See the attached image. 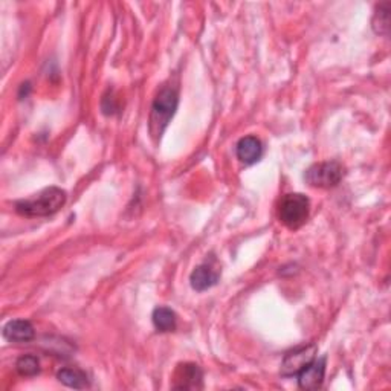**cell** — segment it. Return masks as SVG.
I'll return each instance as SVG.
<instances>
[{
  "instance_id": "cell-10",
  "label": "cell",
  "mask_w": 391,
  "mask_h": 391,
  "mask_svg": "<svg viewBox=\"0 0 391 391\" xmlns=\"http://www.w3.org/2000/svg\"><path fill=\"white\" fill-rule=\"evenodd\" d=\"M218 280H219V272L213 269L210 264L198 266L191 272V277H190L191 287L198 292H203V291L210 289V287L218 284Z\"/></svg>"
},
{
  "instance_id": "cell-6",
  "label": "cell",
  "mask_w": 391,
  "mask_h": 391,
  "mask_svg": "<svg viewBox=\"0 0 391 391\" xmlns=\"http://www.w3.org/2000/svg\"><path fill=\"white\" fill-rule=\"evenodd\" d=\"M202 370L196 364H182L176 370V376H174V385L176 390H200L202 384Z\"/></svg>"
},
{
  "instance_id": "cell-7",
  "label": "cell",
  "mask_w": 391,
  "mask_h": 391,
  "mask_svg": "<svg viewBox=\"0 0 391 391\" xmlns=\"http://www.w3.org/2000/svg\"><path fill=\"white\" fill-rule=\"evenodd\" d=\"M326 375V358L315 359L312 364H309L304 370L298 373V385L303 390H318L323 385Z\"/></svg>"
},
{
  "instance_id": "cell-4",
  "label": "cell",
  "mask_w": 391,
  "mask_h": 391,
  "mask_svg": "<svg viewBox=\"0 0 391 391\" xmlns=\"http://www.w3.org/2000/svg\"><path fill=\"white\" fill-rule=\"evenodd\" d=\"M304 178L311 187L333 188L343 179V167L338 162H320L309 168Z\"/></svg>"
},
{
  "instance_id": "cell-13",
  "label": "cell",
  "mask_w": 391,
  "mask_h": 391,
  "mask_svg": "<svg viewBox=\"0 0 391 391\" xmlns=\"http://www.w3.org/2000/svg\"><path fill=\"white\" fill-rule=\"evenodd\" d=\"M390 6L391 4H380L373 17V29L376 34L388 36L390 29Z\"/></svg>"
},
{
  "instance_id": "cell-2",
  "label": "cell",
  "mask_w": 391,
  "mask_h": 391,
  "mask_svg": "<svg viewBox=\"0 0 391 391\" xmlns=\"http://www.w3.org/2000/svg\"><path fill=\"white\" fill-rule=\"evenodd\" d=\"M178 102L179 95L174 87L166 86L159 90V94L153 101L150 112V133L154 138L161 136L164 130L167 129L170 119L178 109Z\"/></svg>"
},
{
  "instance_id": "cell-12",
  "label": "cell",
  "mask_w": 391,
  "mask_h": 391,
  "mask_svg": "<svg viewBox=\"0 0 391 391\" xmlns=\"http://www.w3.org/2000/svg\"><path fill=\"white\" fill-rule=\"evenodd\" d=\"M57 377H58V380L61 384H65L66 387H70V388L83 390V388L89 387V379H87L86 373H83L78 368L60 370Z\"/></svg>"
},
{
  "instance_id": "cell-1",
  "label": "cell",
  "mask_w": 391,
  "mask_h": 391,
  "mask_svg": "<svg viewBox=\"0 0 391 391\" xmlns=\"http://www.w3.org/2000/svg\"><path fill=\"white\" fill-rule=\"evenodd\" d=\"M66 203V191L49 187L29 199L16 202V211L25 218H46L55 214Z\"/></svg>"
},
{
  "instance_id": "cell-9",
  "label": "cell",
  "mask_w": 391,
  "mask_h": 391,
  "mask_svg": "<svg viewBox=\"0 0 391 391\" xmlns=\"http://www.w3.org/2000/svg\"><path fill=\"white\" fill-rule=\"evenodd\" d=\"M5 339L11 343H29L33 341L36 332L34 327L26 320H13L4 327Z\"/></svg>"
},
{
  "instance_id": "cell-8",
  "label": "cell",
  "mask_w": 391,
  "mask_h": 391,
  "mask_svg": "<svg viewBox=\"0 0 391 391\" xmlns=\"http://www.w3.org/2000/svg\"><path fill=\"white\" fill-rule=\"evenodd\" d=\"M235 153H237V158L243 164L252 166L257 161H260L263 154V146L260 139H257L255 136H245L235 146Z\"/></svg>"
},
{
  "instance_id": "cell-14",
  "label": "cell",
  "mask_w": 391,
  "mask_h": 391,
  "mask_svg": "<svg viewBox=\"0 0 391 391\" xmlns=\"http://www.w3.org/2000/svg\"><path fill=\"white\" fill-rule=\"evenodd\" d=\"M16 370L22 376H36L40 372V361L34 355H23L17 359Z\"/></svg>"
},
{
  "instance_id": "cell-5",
  "label": "cell",
  "mask_w": 391,
  "mask_h": 391,
  "mask_svg": "<svg viewBox=\"0 0 391 391\" xmlns=\"http://www.w3.org/2000/svg\"><path fill=\"white\" fill-rule=\"evenodd\" d=\"M315 356H316V347L314 344L303 346L292 350V352L287 353L283 359L282 375L296 376L301 370H304L309 364H312L315 361Z\"/></svg>"
},
{
  "instance_id": "cell-3",
  "label": "cell",
  "mask_w": 391,
  "mask_h": 391,
  "mask_svg": "<svg viewBox=\"0 0 391 391\" xmlns=\"http://www.w3.org/2000/svg\"><path fill=\"white\" fill-rule=\"evenodd\" d=\"M309 208H311V202H309L306 196L300 193L287 194L280 203L279 218L287 228L298 230L307 222Z\"/></svg>"
},
{
  "instance_id": "cell-11",
  "label": "cell",
  "mask_w": 391,
  "mask_h": 391,
  "mask_svg": "<svg viewBox=\"0 0 391 391\" xmlns=\"http://www.w3.org/2000/svg\"><path fill=\"white\" fill-rule=\"evenodd\" d=\"M153 324L158 332H173L176 328V314L168 307H158L153 312Z\"/></svg>"
}]
</instances>
